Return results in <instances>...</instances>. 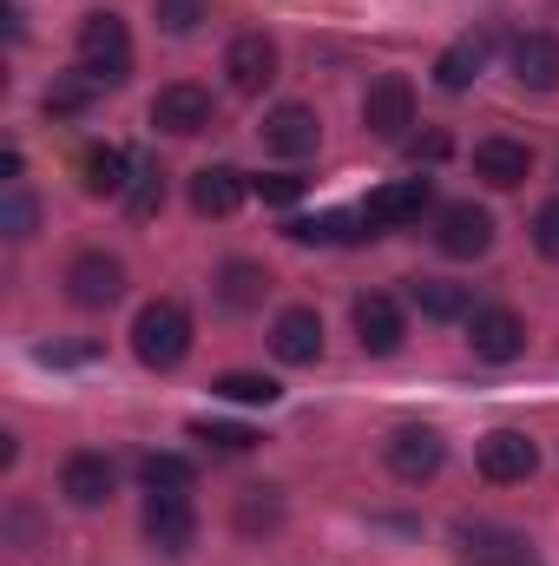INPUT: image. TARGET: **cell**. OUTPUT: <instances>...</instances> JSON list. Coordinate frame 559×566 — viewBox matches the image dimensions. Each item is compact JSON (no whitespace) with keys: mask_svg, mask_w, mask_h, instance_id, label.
<instances>
[{"mask_svg":"<svg viewBox=\"0 0 559 566\" xmlns=\"http://www.w3.org/2000/svg\"><path fill=\"white\" fill-rule=\"evenodd\" d=\"M133 349H139L145 369H178L191 356V316H184V303H171V296L145 303L139 316H133Z\"/></svg>","mask_w":559,"mask_h":566,"instance_id":"6da1fadb","label":"cell"},{"mask_svg":"<svg viewBox=\"0 0 559 566\" xmlns=\"http://www.w3.org/2000/svg\"><path fill=\"white\" fill-rule=\"evenodd\" d=\"M80 73L99 86H126L133 80V33L119 13H86L80 27Z\"/></svg>","mask_w":559,"mask_h":566,"instance_id":"7a4b0ae2","label":"cell"},{"mask_svg":"<svg viewBox=\"0 0 559 566\" xmlns=\"http://www.w3.org/2000/svg\"><path fill=\"white\" fill-rule=\"evenodd\" d=\"M362 126H369L376 139H409V126H415V86H409L402 73L369 80V93H362Z\"/></svg>","mask_w":559,"mask_h":566,"instance_id":"3957f363","label":"cell"},{"mask_svg":"<svg viewBox=\"0 0 559 566\" xmlns=\"http://www.w3.org/2000/svg\"><path fill=\"white\" fill-rule=\"evenodd\" d=\"M145 541L165 554V560H184L198 547V514L184 494H145Z\"/></svg>","mask_w":559,"mask_h":566,"instance_id":"277c9868","label":"cell"},{"mask_svg":"<svg viewBox=\"0 0 559 566\" xmlns=\"http://www.w3.org/2000/svg\"><path fill=\"white\" fill-rule=\"evenodd\" d=\"M428 205H434V185H428V178H395V185L369 191L362 224H369V238H376V231H402V224H421Z\"/></svg>","mask_w":559,"mask_h":566,"instance_id":"5b68a950","label":"cell"},{"mask_svg":"<svg viewBox=\"0 0 559 566\" xmlns=\"http://www.w3.org/2000/svg\"><path fill=\"white\" fill-rule=\"evenodd\" d=\"M119 290H126V264H119V258H106V251L73 258V271H66V296H73L80 310H106V303H119Z\"/></svg>","mask_w":559,"mask_h":566,"instance_id":"8992f818","label":"cell"},{"mask_svg":"<svg viewBox=\"0 0 559 566\" xmlns=\"http://www.w3.org/2000/svg\"><path fill=\"white\" fill-rule=\"evenodd\" d=\"M441 461H447V441H441L434 428L409 422V428L389 434V468H395V481H434Z\"/></svg>","mask_w":559,"mask_h":566,"instance_id":"52a82bcc","label":"cell"},{"mask_svg":"<svg viewBox=\"0 0 559 566\" xmlns=\"http://www.w3.org/2000/svg\"><path fill=\"white\" fill-rule=\"evenodd\" d=\"M434 244H441L447 258H481V251L494 244V218H487L481 205H441V218H434Z\"/></svg>","mask_w":559,"mask_h":566,"instance_id":"ba28073f","label":"cell"},{"mask_svg":"<svg viewBox=\"0 0 559 566\" xmlns=\"http://www.w3.org/2000/svg\"><path fill=\"white\" fill-rule=\"evenodd\" d=\"M467 343H474L481 363H514L527 349V323L514 310H474L467 316Z\"/></svg>","mask_w":559,"mask_h":566,"instance_id":"9c48e42d","label":"cell"},{"mask_svg":"<svg viewBox=\"0 0 559 566\" xmlns=\"http://www.w3.org/2000/svg\"><path fill=\"white\" fill-rule=\"evenodd\" d=\"M540 468V448L520 434V428H494L487 441H481V474L494 481V488H507V481H527Z\"/></svg>","mask_w":559,"mask_h":566,"instance_id":"30bf717a","label":"cell"},{"mask_svg":"<svg viewBox=\"0 0 559 566\" xmlns=\"http://www.w3.org/2000/svg\"><path fill=\"white\" fill-rule=\"evenodd\" d=\"M494 40H500L494 27H481V33H461V40H454V46L434 60V86H441V93H467V86L481 80V66H487Z\"/></svg>","mask_w":559,"mask_h":566,"instance_id":"8fae6325","label":"cell"},{"mask_svg":"<svg viewBox=\"0 0 559 566\" xmlns=\"http://www.w3.org/2000/svg\"><path fill=\"white\" fill-rule=\"evenodd\" d=\"M224 73H231L238 93H264L277 80V40L271 33H238L231 53H224Z\"/></svg>","mask_w":559,"mask_h":566,"instance_id":"7c38bea8","label":"cell"},{"mask_svg":"<svg viewBox=\"0 0 559 566\" xmlns=\"http://www.w3.org/2000/svg\"><path fill=\"white\" fill-rule=\"evenodd\" d=\"M151 126L171 133V139L204 133V126H211V93H204V86H165V93L151 99Z\"/></svg>","mask_w":559,"mask_h":566,"instance_id":"4fadbf2b","label":"cell"},{"mask_svg":"<svg viewBox=\"0 0 559 566\" xmlns=\"http://www.w3.org/2000/svg\"><path fill=\"white\" fill-rule=\"evenodd\" d=\"M507 66L527 93H553L559 86V33H520L507 46Z\"/></svg>","mask_w":559,"mask_h":566,"instance_id":"5bb4252c","label":"cell"},{"mask_svg":"<svg viewBox=\"0 0 559 566\" xmlns=\"http://www.w3.org/2000/svg\"><path fill=\"white\" fill-rule=\"evenodd\" d=\"M474 178L494 185V191H514V185L534 178V151L520 139H481L474 145Z\"/></svg>","mask_w":559,"mask_h":566,"instance_id":"9a60e30c","label":"cell"},{"mask_svg":"<svg viewBox=\"0 0 559 566\" xmlns=\"http://www.w3.org/2000/svg\"><path fill=\"white\" fill-rule=\"evenodd\" d=\"M356 343L369 349V356H395L402 349V310H395V296H356Z\"/></svg>","mask_w":559,"mask_h":566,"instance_id":"2e32d148","label":"cell"},{"mask_svg":"<svg viewBox=\"0 0 559 566\" xmlns=\"http://www.w3.org/2000/svg\"><path fill=\"white\" fill-rule=\"evenodd\" d=\"M271 349H277V363H296V369L316 363V356H323V316L303 310V303L283 310L277 323H271Z\"/></svg>","mask_w":559,"mask_h":566,"instance_id":"e0dca14e","label":"cell"},{"mask_svg":"<svg viewBox=\"0 0 559 566\" xmlns=\"http://www.w3.org/2000/svg\"><path fill=\"white\" fill-rule=\"evenodd\" d=\"M323 139V119L309 113V106H277V113H264V145L277 151V158H309Z\"/></svg>","mask_w":559,"mask_h":566,"instance_id":"ac0fdd59","label":"cell"},{"mask_svg":"<svg viewBox=\"0 0 559 566\" xmlns=\"http://www.w3.org/2000/svg\"><path fill=\"white\" fill-rule=\"evenodd\" d=\"M60 494L73 501V507H99V501H113V461L106 454H66V468H60Z\"/></svg>","mask_w":559,"mask_h":566,"instance_id":"d6986e66","label":"cell"},{"mask_svg":"<svg viewBox=\"0 0 559 566\" xmlns=\"http://www.w3.org/2000/svg\"><path fill=\"white\" fill-rule=\"evenodd\" d=\"M244 171H231V165H204L198 178H191V211L198 218H231L238 205H244Z\"/></svg>","mask_w":559,"mask_h":566,"instance_id":"ffe728a7","label":"cell"},{"mask_svg":"<svg viewBox=\"0 0 559 566\" xmlns=\"http://www.w3.org/2000/svg\"><path fill=\"white\" fill-rule=\"evenodd\" d=\"M133 178H139V171H133V158H126L119 145H93V151L80 158V185H86L93 198H126Z\"/></svg>","mask_w":559,"mask_h":566,"instance_id":"44dd1931","label":"cell"},{"mask_svg":"<svg viewBox=\"0 0 559 566\" xmlns=\"http://www.w3.org/2000/svg\"><path fill=\"white\" fill-rule=\"evenodd\" d=\"M211 290H218V303H224V310H257V303L271 296V271H264V264H251V258H231V264L218 271Z\"/></svg>","mask_w":559,"mask_h":566,"instance_id":"7402d4cb","label":"cell"},{"mask_svg":"<svg viewBox=\"0 0 559 566\" xmlns=\"http://www.w3.org/2000/svg\"><path fill=\"white\" fill-rule=\"evenodd\" d=\"M409 303H415L421 316H434V323H461V316H474L467 283H447V277H415L409 283Z\"/></svg>","mask_w":559,"mask_h":566,"instance_id":"603a6c76","label":"cell"},{"mask_svg":"<svg viewBox=\"0 0 559 566\" xmlns=\"http://www.w3.org/2000/svg\"><path fill=\"white\" fill-rule=\"evenodd\" d=\"M93 99H99V80H86V73L73 66V73H60V80L46 86L40 106H46V119H73V113H86Z\"/></svg>","mask_w":559,"mask_h":566,"instance_id":"cb8c5ba5","label":"cell"},{"mask_svg":"<svg viewBox=\"0 0 559 566\" xmlns=\"http://www.w3.org/2000/svg\"><path fill=\"white\" fill-rule=\"evenodd\" d=\"M283 527V494L277 488H244V501H238V534H277Z\"/></svg>","mask_w":559,"mask_h":566,"instance_id":"d4e9b609","label":"cell"},{"mask_svg":"<svg viewBox=\"0 0 559 566\" xmlns=\"http://www.w3.org/2000/svg\"><path fill=\"white\" fill-rule=\"evenodd\" d=\"M211 389H218L224 402H244V409H271V402L283 396L271 376H251V369H231V376H218Z\"/></svg>","mask_w":559,"mask_h":566,"instance_id":"484cf974","label":"cell"},{"mask_svg":"<svg viewBox=\"0 0 559 566\" xmlns=\"http://www.w3.org/2000/svg\"><path fill=\"white\" fill-rule=\"evenodd\" d=\"M139 474L151 494H191V461L184 454H145Z\"/></svg>","mask_w":559,"mask_h":566,"instance_id":"4316f807","label":"cell"},{"mask_svg":"<svg viewBox=\"0 0 559 566\" xmlns=\"http://www.w3.org/2000/svg\"><path fill=\"white\" fill-rule=\"evenodd\" d=\"M191 441H204V448H218V454H251L257 448V434L238 422H191Z\"/></svg>","mask_w":559,"mask_h":566,"instance_id":"83f0119b","label":"cell"},{"mask_svg":"<svg viewBox=\"0 0 559 566\" xmlns=\"http://www.w3.org/2000/svg\"><path fill=\"white\" fill-rule=\"evenodd\" d=\"M33 224H40V205H33L20 185H7V198H0V231H7V238H33Z\"/></svg>","mask_w":559,"mask_h":566,"instance_id":"f1b7e54d","label":"cell"},{"mask_svg":"<svg viewBox=\"0 0 559 566\" xmlns=\"http://www.w3.org/2000/svg\"><path fill=\"white\" fill-rule=\"evenodd\" d=\"M158 205H165V171L145 165L139 178H133V191H126V211L133 218H158Z\"/></svg>","mask_w":559,"mask_h":566,"instance_id":"f546056e","label":"cell"},{"mask_svg":"<svg viewBox=\"0 0 559 566\" xmlns=\"http://www.w3.org/2000/svg\"><path fill=\"white\" fill-rule=\"evenodd\" d=\"M151 13H158V27H165V33H191V27L204 20V0H158Z\"/></svg>","mask_w":559,"mask_h":566,"instance_id":"4dcf8cb0","label":"cell"},{"mask_svg":"<svg viewBox=\"0 0 559 566\" xmlns=\"http://www.w3.org/2000/svg\"><path fill=\"white\" fill-rule=\"evenodd\" d=\"M534 244H540V258L559 264V198H547V205L534 211Z\"/></svg>","mask_w":559,"mask_h":566,"instance_id":"1f68e13d","label":"cell"},{"mask_svg":"<svg viewBox=\"0 0 559 566\" xmlns=\"http://www.w3.org/2000/svg\"><path fill=\"white\" fill-rule=\"evenodd\" d=\"M257 198H264V205H289V198H303V178H289V171L257 178Z\"/></svg>","mask_w":559,"mask_h":566,"instance_id":"d6a6232c","label":"cell"},{"mask_svg":"<svg viewBox=\"0 0 559 566\" xmlns=\"http://www.w3.org/2000/svg\"><path fill=\"white\" fill-rule=\"evenodd\" d=\"M0 13H7V40H27V13H20V0H0Z\"/></svg>","mask_w":559,"mask_h":566,"instance_id":"836d02e7","label":"cell"},{"mask_svg":"<svg viewBox=\"0 0 559 566\" xmlns=\"http://www.w3.org/2000/svg\"><path fill=\"white\" fill-rule=\"evenodd\" d=\"M507 566H527V560H507Z\"/></svg>","mask_w":559,"mask_h":566,"instance_id":"e575fe53","label":"cell"}]
</instances>
